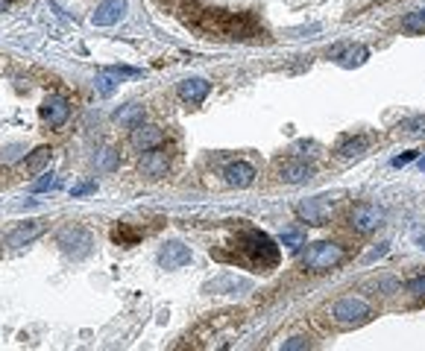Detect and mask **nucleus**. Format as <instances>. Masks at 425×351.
Returning a JSON list of instances; mask_svg holds the SVG:
<instances>
[{"label":"nucleus","mask_w":425,"mask_h":351,"mask_svg":"<svg viewBox=\"0 0 425 351\" xmlns=\"http://www.w3.org/2000/svg\"><path fill=\"white\" fill-rule=\"evenodd\" d=\"M161 140H164V132L158 126H150V123L132 126V147L141 150V152H147L153 147H161Z\"/></svg>","instance_id":"nucleus-12"},{"label":"nucleus","mask_w":425,"mask_h":351,"mask_svg":"<svg viewBox=\"0 0 425 351\" xmlns=\"http://www.w3.org/2000/svg\"><path fill=\"white\" fill-rule=\"evenodd\" d=\"M138 70L132 67H106L97 74V79H94V88H97V94H103V97H109V94H114V88L121 85V77H135Z\"/></svg>","instance_id":"nucleus-11"},{"label":"nucleus","mask_w":425,"mask_h":351,"mask_svg":"<svg viewBox=\"0 0 425 351\" xmlns=\"http://www.w3.org/2000/svg\"><path fill=\"white\" fill-rule=\"evenodd\" d=\"M402 27H405L408 33H425V6L416 9V12H411V15L402 21Z\"/></svg>","instance_id":"nucleus-24"},{"label":"nucleus","mask_w":425,"mask_h":351,"mask_svg":"<svg viewBox=\"0 0 425 351\" xmlns=\"http://www.w3.org/2000/svg\"><path fill=\"white\" fill-rule=\"evenodd\" d=\"M238 261L255 272H267L279 264V246L273 243L270 234L258 228H247L238 238Z\"/></svg>","instance_id":"nucleus-2"},{"label":"nucleus","mask_w":425,"mask_h":351,"mask_svg":"<svg viewBox=\"0 0 425 351\" xmlns=\"http://www.w3.org/2000/svg\"><path fill=\"white\" fill-rule=\"evenodd\" d=\"M281 243H285L291 252H299L305 246V231L302 228H285L281 231Z\"/></svg>","instance_id":"nucleus-23"},{"label":"nucleus","mask_w":425,"mask_h":351,"mask_svg":"<svg viewBox=\"0 0 425 351\" xmlns=\"http://www.w3.org/2000/svg\"><path fill=\"white\" fill-rule=\"evenodd\" d=\"M405 290H408V293H414V296H425V275L411 278L408 284H405Z\"/></svg>","instance_id":"nucleus-28"},{"label":"nucleus","mask_w":425,"mask_h":351,"mask_svg":"<svg viewBox=\"0 0 425 351\" xmlns=\"http://www.w3.org/2000/svg\"><path fill=\"white\" fill-rule=\"evenodd\" d=\"M367 144H370V140H367L364 135H358V138H343L340 147H338V152H340L343 158H355V155H361V152L367 150Z\"/></svg>","instance_id":"nucleus-18"},{"label":"nucleus","mask_w":425,"mask_h":351,"mask_svg":"<svg viewBox=\"0 0 425 351\" xmlns=\"http://www.w3.org/2000/svg\"><path fill=\"white\" fill-rule=\"evenodd\" d=\"M314 176V167L311 164H305V161H291L281 167V179H285L288 184H302V182H308Z\"/></svg>","instance_id":"nucleus-17"},{"label":"nucleus","mask_w":425,"mask_h":351,"mask_svg":"<svg viewBox=\"0 0 425 351\" xmlns=\"http://www.w3.org/2000/svg\"><path fill=\"white\" fill-rule=\"evenodd\" d=\"M47 164H50V147H38L36 152L27 155V170L30 173H41Z\"/></svg>","instance_id":"nucleus-20"},{"label":"nucleus","mask_w":425,"mask_h":351,"mask_svg":"<svg viewBox=\"0 0 425 351\" xmlns=\"http://www.w3.org/2000/svg\"><path fill=\"white\" fill-rule=\"evenodd\" d=\"M114 121H121V123H127V126H138V123H144V108L132 103V106H127V108L117 111Z\"/></svg>","instance_id":"nucleus-21"},{"label":"nucleus","mask_w":425,"mask_h":351,"mask_svg":"<svg viewBox=\"0 0 425 351\" xmlns=\"http://www.w3.org/2000/svg\"><path fill=\"white\" fill-rule=\"evenodd\" d=\"M416 243H419V249H425V234H419V238H416Z\"/></svg>","instance_id":"nucleus-33"},{"label":"nucleus","mask_w":425,"mask_h":351,"mask_svg":"<svg viewBox=\"0 0 425 351\" xmlns=\"http://www.w3.org/2000/svg\"><path fill=\"white\" fill-rule=\"evenodd\" d=\"M416 158V152H402V155H396L393 158V167H405V164H411Z\"/></svg>","instance_id":"nucleus-31"},{"label":"nucleus","mask_w":425,"mask_h":351,"mask_svg":"<svg viewBox=\"0 0 425 351\" xmlns=\"http://www.w3.org/2000/svg\"><path fill=\"white\" fill-rule=\"evenodd\" d=\"M176 91H179V97H182L188 106H197V103H203V100L208 97L211 82L203 79V77H191V79H182Z\"/></svg>","instance_id":"nucleus-13"},{"label":"nucleus","mask_w":425,"mask_h":351,"mask_svg":"<svg viewBox=\"0 0 425 351\" xmlns=\"http://www.w3.org/2000/svg\"><path fill=\"white\" fill-rule=\"evenodd\" d=\"M346 261V249L340 243H332V240H323V243H314L302 257V267L308 272H328L335 269L338 264Z\"/></svg>","instance_id":"nucleus-3"},{"label":"nucleus","mask_w":425,"mask_h":351,"mask_svg":"<svg viewBox=\"0 0 425 351\" xmlns=\"http://www.w3.org/2000/svg\"><path fill=\"white\" fill-rule=\"evenodd\" d=\"M281 348L285 351H302V348H311V342H308V337H291V340L281 342Z\"/></svg>","instance_id":"nucleus-27"},{"label":"nucleus","mask_w":425,"mask_h":351,"mask_svg":"<svg viewBox=\"0 0 425 351\" xmlns=\"http://www.w3.org/2000/svg\"><path fill=\"white\" fill-rule=\"evenodd\" d=\"M124 15H127V0H103L97 12L91 15V21H94V27H112Z\"/></svg>","instance_id":"nucleus-10"},{"label":"nucleus","mask_w":425,"mask_h":351,"mask_svg":"<svg viewBox=\"0 0 425 351\" xmlns=\"http://www.w3.org/2000/svg\"><path fill=\"white\" fill-rule=\"evenodd\" d=\"M68 114H70V106L65 97H59V94H53V97H47L41 103V121L47 126H62L68 121Z\"/></svg>","instance_id":"nucleus-9"},{"label":"nucleus","mask_w":425,"mask_h":351,"mask_svg":"<svg viewBox=\"0 0 425 351\" xmlns=\"http://www.w3.org/2000/svg\"><path fill=\"white\" fill-rule=\"evenodd\" d=\"M117 164V155H114V150H103V155H100V167L103 170H112Z\"/></svg>","instance_id":"nucleus-29"},{"label":"nucleus","mask_w":425,"mask_h":351,"mask_svg":"<svg viewBox=\"0 0 425 351\" xmlns=\"http://www.w3.org/2000/svg\"><path fill=\"white\" fill-rule=\"evenodd\" d=\"M112 240H114V243H121V246H135V243L141 240V231L132 228V225H127V223H121V225L112 231Z\"/></svg>","instance_id":"nucleus-19"},{"label":"nucleus","mask_w":425,"mask_h":351,"mask_svg":"<svg viewBox=\"0 0 425 351\" xmlns=\"http://www.w3.org/2000/svg\"><path fill=\"white\" fill-rule=\"evenodd\" d=\"M59 182H56V176L53 173H47V176H41L38 182H33V194H44V191H53Z\"/></svg>","instance_id":"nucleus-26"},{"label":"nucleus","mask_w":425,"mask_h":351,"mask_svg":"<svg viewBox=\"0 0 425 351\" xmlns=\"http://www.w3.org/2000/svg\"><path fill=\"white\" fill-rule=\"evenodd\" d=\"M382 223H384V208L372 205V202H361L349 211V228L358 234H372Z\"/></svg>","instance_id":"nucleus-5"},{"label":"nucleus","mask_w":425,"mask_h":351,"mask_svg":"<svg viewBox=\"0 0 425 351\" xmlns=\"http://www.w3.org/2000/svg\"><path fill=\"white\" fill-rule=\"evenodd\" d=\"M94 191H97V187H94V184L88 182V184H80V187H74V191H70V196L77 199V196H88V194H94Z\"/></svg>","instance_id":"nucleus-30"},{"label":"nucleus","mask_w":425,"mask_h":351,"mask_svg":"<svg viewBox=\"0 0 425 351\" xmlns=\"http://www.w3.org/2000/svg\"><path fill=\"white\" fill-rule=\"evenodd\" d=\"M188 23L194 30H200L208 38H255L264 35V30L255 23L252 15H232V12H215V9H203V12H191Z\"/></svg>","instance_id":"nucleus-1"},{"label":"nucleus","mask_w":425,"mask_h":351,"mask_svg":"<svg viewBox=\"0 0 425 351\" xmlns=\"http://www.w3.org/2000/svg\"><path fill=\"white\" fill-rule=\"evenodd\" d=\"M296 217L308 225H326L328 217H332V199L328 196H314V199H305L296 205Z\"/></svg>","instance_id":"nucleus-6"},{"label":"nucleus","mask_w":425,"mask_h":351,"mask_svg":"<svg viewBox=\"0 0 425 351\" xmlns=\"http://www.w3.org/2000/svg\"><path fill=\"white\" fill-rule=\"evenodd\" d=\"M382 255H387V243H382L379 249H372V252L367 255V261H375V257H382Z\"/></svg>","instance_id":"nucleus-32"},{"label":"nucleus","mask_w":425,"mask_h":351,"mask_svg":"<svg viewBox=\"0 0 425 351\" xmlns=\"http://www.w3.org/2000/svg\"><path fill=\"white\" fill-rule=\"evenodd\" d=\"M372 316V308L361 299V296H343L335 308H332V319L343 328H352V325H364L367 319Z\"/></svg>","instance_id":"nucleus-4"},{"label":"nucleus","mask_w":425,"mask_h":351,"mask_svg":"<svg viewBox=\"0 0 425 351\" xmlns=\"http://www.w3.org/2000/svg\"><path fill=\"white\" fill-rule=\"evenodd\" d=\"M9 6V0H0V9H6Z\"/></svg>","instance_id":"nucleus-34"},{"label":"nucleus","mask_w":425,"mask_h":351,"mask_svg":"<svg viewBox=\"0 0 425 351\" xmlns=\"http://www.w3.org/2000/svg\"><path fill=\"white\" fill-rule=\"evenodd\" d=\"M370 56V50H367V47H349V50L340 56V65L343 67H355V65H364V59Z\"/></svg>","instance_id":"nucleus-22"},{"label":"nucleus","mask_w":425,"mask_h":351,"mask_svg":"<svg viewBox=\"0 0 425 351\" xmlns=\"http://www.w3.org/2000/svg\"><path fill=\"white\" fill-rule=\"evenodd\" d=\"M168 167H171V155H168V150L153 147V150H147V152H144V161H141V170H144L147 176L161 179L164 173H168Z\"/></svg>","instance_id":"nucleus-14"},{"label":"nucleus","mask_w":425,"mask_h":351,"mask_svg":"<svg viewBox=\"0 0 425 351\" xmlns=\"http://www.w3.org/2000/svg\"><path fill=\"white\" fill-rule=\"evenodd\" d=\"M402 132H408V135H425V114H419V117H411V121H405L402 126H399Z\"/></svg>","instance_id":"nucleus-25"},{"label":"nucleus","mask_w":425,"mask_h":351,"mask_svg":"<svg viewBox=\"0 0 425 351\" xmlns=\"http://www.w3.org/2000/svg\"><path fill=\"white\" fill-rule=\"evenodd\" d=\"M223 176H226V182L232 187H249L255 182V167H252V164H247V161H232L229 167L223 170Z\"/></svg>","instance_id":"nucleus-16"},{"label":"nucleus","mask_w":425,"mask_h":351,"mask_svg":"<svg viewBox=\"0 0 425 351\" xmlns=\"http://www.w3.org/2000/svg\"><path fill=\"white\" fill-rule=\"evenodd\" d=\"M59 246L68 252V255H74V257H85L91 252V234L85 228H65L59 234Z\"/></svg>","instance_id":"nucleus-7"},{"label":"nucleus","mask_w":425,"mask_h":351,"mask_svg":"<svg viewBox=\"0 0 425 351\" xmlns=\"http://www.w3.org/2000/svg\"><path fill=\"white\" fill-rule=\"evenodd\" d=\"M38 234H44V220H33V223H23V225H18L9 238H6V246L9 249H21V246H27V243H33Z\"/></svg>","instance_id":"nucleus-15"},{"label":"nucleus","mask_w":425,"mask_h":351,"mask_svg":"<svg viewBox=\"0 0 425 351\" xmlns=\"http://www.w3.org/2000/svg\"><path fill=\"white\" fill-rule=\"evenodd\" d=\"M158 264L164 269H179L185 264H191V249H188L185 243L179 240H171V243H164L161 252H158Z\"/></svg>","instance_id":"nucleus-8"}]
</instances>
